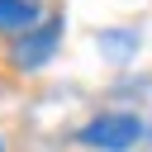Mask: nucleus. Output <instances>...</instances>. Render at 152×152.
Masks as SVG:
<instances>
[{"label": "nucleus", "instance_id": "1", "mask_svg": "<svg viewBox=\"0 0 152 152\" xmlns=\"http://www.w3.org/2000/svg\"><path fill=\"white\" fill-rule=\"evenodd\" d=\"M147 133V119L133 114V109H109V114H95L90 124L76 128V142L81 147H95V152H128L133 142H142Z\"/></svg>", "mask_w": 152, "mask_h": 152}, {"label": "nucleus", "instance_id": "2", "mask_svg": "<svg viewBox=\"0 0 152 152\" xmlns=\"http://www.w3.org/2000/svg\"><path fill=\"white\" fill-rule=\"evenodd\" d=\"M62 33H66V24H62V14H48V19H38L33 28H24V33H14V43H10V62L14 66H24V71H33V66H43L52 52H57V43H62Z\"/></svg>", "mask_w": 152, "mask_h": 152}, {"label": "nucleus", "instance_id": "3", "mask_svg": "<svg viewBox=\"0 0 152 152\" xmlns=\"http://www.w3.org/2000/svg\"><path fill=\"white\" fill-rule=\"evenodd\" d=\"M43 19L38 0H0V33H24Z\"/></svg>", "mask_w": 152, "mask_h": 152}, {"label": "nucleus", "instance_id": "4", "mask_svg": "<svg viewBox=\"0 0 152 152\" xmlns=\"http://www.w3.org/2000/svg\"><path fill=\"white\" fill-rule=\"evenodd\" d=\"M100 48H104V52L119 62V57H128V52L138 48V38H133L128 28H109V33H100Z\"/></svg>", "mask_w": 152, "mask_h": 152}, {"label": "nucleus", "instance_id": "5", "mask_svg": "<svg viewBox=\"0 0 152 152\" xmlns=\"http://www.w3.org/2000/svg\"><path fill=\"white\" fill-rule=\"evenodd\" d=\"M0 152H5V142H0Z\"/></svg>", "mask_w": 152, "mask_h": 152}]
</instances>
